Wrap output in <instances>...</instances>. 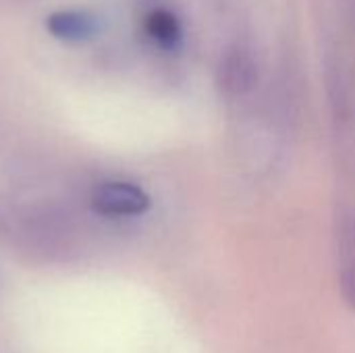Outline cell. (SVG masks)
Here are the masks:
<instances>
[{
  "mask_svg": "<svg viewBox=\"0 0 355 353\" xmlns=\"http://www.w3.org/2000/svg\"><path fill=\"white\" fill-rule=\"evenodd\" d=\"M92 206L102 216H137L150 208V198L133 183L108 181L94 189Z\"/></svg>",
  "mask_w": 355,
  "mask_h": 353,
  "instance_id": "cell-1",
  "label": "cell"
},
{
  "mask_svg": "<svg viewBox=\"0 0 355 353\" xmlns=\"http://www.w3.org/2000/svg\"><path fill=\"white\" fill-rule=\"evenodd\" d=\"M46 27L54 37H60L67 42H81L94 35L96 19L77 10H60L48 17Z\"/></svg>",
  "mask_w": 355,
  "mask_h": 353,
  "instance_id": "cell-2",
  "label": "cell"
},
{
  "mask_svg": "<svg viewBox=\"0 0 355 353\" xmlns=\"http://www.w3.org/2000/svg\"><path fill=\"white\" fill-rule=\"evenodd\" d=\"M254 75H256V69L250 56L243 54L241 50L231 52L220 64V83L229 92H243L252 87Z\"/></svg>",
  "mask_w": 355,
  "mask_h": 353,
  "instance_id": "cell-3",
  "label": "cell"
},
{
  "mask_svg": "<svg viewBox=\"0 0 355 353\" xmlns=\"http://www.w3.org/2000/svg\"><path fill=\"white\" fill-rule=\"evenodd\" d=\"M148 35L162 48H175L181 40V23L179 19L164 8H156L146 17Z\"/></svg>",
  "mask_w": 355,
  "mask_h": 353,
  "instance_id": "cell-4",
  "label": "cell"
}]
</instances>
